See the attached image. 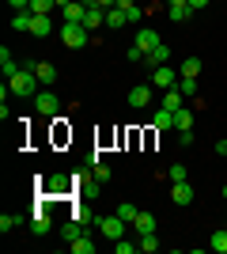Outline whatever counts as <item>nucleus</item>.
I'll use <instances>...</instances> for the list:
<instances>
[{
  "label": "nucleus",
  "instance_id": "1",
  "mask_svg": "<svg viewBox=\"0 0 227 254\" xmlns=\"http://www.w3.org/2000/svg\"><path fill=\"white\" fill-rule=\"evenodd\" d=\"M8 91H11V95H23V99L38 95V76L27 72V68H19L15 76H8Z\"/></svg>",
  "mask_w": 227,
  "mask_h": 254
},
{
  "label": "nucleus",
  "instance_id": "19",
  "mask_svg": "<svg viewBox=\"0 0 227 254\" xmlns=\"http://www.w3.org/2000/svg\"><path fill=\"white\" fill-rule=\"evenodd\" d=\"M182 91H178V87H171V91H163V106H167V110H182Z\"/></svg>",
  "mask_w": 227,
  "mask_h": 254
},
{
  "label": "nucleus",
  "instance_id": "3",
  "mask_svg": "<svg viewBox=\"0 0 227 254\" xmlns=\"http://www.w3.org/2000/svg\"><path fill=\"white\" fill-rule=\"evenodd\" d=\"M125 228H129V224H125V220H121V216H118V212H114V216H98V232H102V235H106V239H110V243H118V239H121V235H125Z\"/></svg>",
  "mask_w": 227,
  "mask_h": 254
},
{
  "label": "nucleus",
  "instance_id": "40",
  "mask_svg": "<svg viewBox=\"0 0 227 254\" xmlns=\"http://www.w3.org/2000/svg\"><path fill=\"white\" fill-rule=\"evenodd\" d=\"M216 152H220V156H227V140H216Z\"/></svg>",
  "mask_w": 227,
  "mask_h": 254
},
{
  "label": "nucleus",
  "instance_id": "41",
  "mask_svg": "<svg viewBox=\"0 0 227 254\" xmlns=\"http://www.w3.org/2000/svg\"><path fill=\"white\" fill-rule=\"evenodd\" d=\"M65 4H68V0H57V8H65Z\"/></svg>",
  "mask_w": 227,
  "mask_h": 254
},
{
  "label": "nucleus",
  "instance_id": "20",
  "mask_svg": "<svg viewBox=\"0 0 227 254\" xmlns=\"http://www.w3.org/2000/svg\"><path fill=\"white\" fill-rule=\"evenodd\" d=\"M167 15H171L174 23H185L189 15H193V8H189V4H171V8H167Z\"/></svg>",
  "mask_w": 227,
  "mask_h": 254
},
{
  "label": "nucleus",
  "instance_id": "6",
  "mask_svg": "<svg viewBox=\"0 0 227 254\" xmlns=\"http://www.w3.org/2000/svg\"><path fill=\"white\" fill-rule=\"evenodd\" d=\"M34 106H38V114L53 118L57 110H61V99H57L53 91H38V95H34Z\"/></svg>",
  "mask_w": 227,
  "mask_h": 254
},
{
  "label": "nucleus",
  "instance_id": "42",
  "mask_svg": "<svg viewBox=\"0 0 227 254\" xmlns=\"http://www.w3.org/2000/svg\"><path fill=\"white\" fill-rule=\"evenodd\" d=\"M224 201H227V182H224Z\"/></svg>",
  "mask_w": 227,
  "mask_h": 254
},
{
  "label": "nucleus",
  "instance_id": "8",
  "mask_svg": "<svg viewBox=\"0 0 227 254\" xmlns=\"http://www.w3.org/2000/svg\"><path fill=\"white\" fill-rule=\"evenodd\" d=\"M151 103V87H133V91H129V106H133V110H144V106H148Z\"/></svg>",
  "mask_w": 227,
  "mask_h": 254
},
{
  "label": "nucleus",
  "instance_id": "22",
  "mask_svg": "<svg viewBox=\"0 0 227 254\" xmlns=\"http://www.w3.org/2000/svg\"><path fill=\"white\" fill-rule=\"evenodd\" d=\"M31 232L34 235H45V232H49V216H45V212H34V216H31Z\"/></svg>",
  "mask_w": 227,
  "mask_h": 254
},
{
  "label": "nucleus",
  "instance_id": "35",
  "mask_svg": "<svg viewBox=\"0 0 227 254\" xmlns=\"http://www.w3.org/2000/svg\"><path fill=\"white\" fill-rule=\"evenodd\" d=\"M121 11L129 15V23H140L144 19V8H140V4H129V8H121Z\"/></svg>",
  "mask_w": 227,
  "mask_h": 254
},
{
  "label": "nucleus",
  "instance_id": "11",
  "mask_svg": "<svg viewBox=\"0 0 227 254\" xmlns=\"http://www.w3.org/2000/svg\"><path fill=\"white\" fill-rule=\"evenodd\" d=\"M133 228H136L140 235H148V232H155V228H159V220H155V212H140V216L133 220Z\"/></svg>",
  "mask_w": 227,
  "mask_h": 254
},
{
  "label": "nucleus",
  "instance_id": "24",
  "mask_svg": "<svg viewBox=\"0 0 227 254\" xmlns=\"http://www.w3.org/2000/svg\"><path fill=\"white\" fill-rule=\"evenodd\" d=\"M178 91H182L185 99H193L197 95V76H182V80H178Z\"/></svg>",
  "mask_w": 227,
  "mask_h": 254
},
{
  "label": "nucleus",
  "instance_id": "32",
  "mask_svg": "<svg viewBox=\"0 0 227 254\" xmlns=\"http://www.w3.org/2000/svg\"><path fill=\"white\" fill-rule=\"evenodd\" d=\"M140 251H159V235H155V232L140 235Z\"/></svg>",
  "mask_w": 227,
  "mask_h": 254
},
{
  "label": "nucleus",
  "instance_id": "13",
  "mask_svg": "<svg viewBox=\"0 0 227 254\" xmlns=\"http://www.w3.org/2000/svg\"><path fill=\"white\" fill-rule=\"evenodd\" d=\"M136 46H140V50H144V57H148V53L155 50V46H159V34H155V31H136Z\"/></svg>",
  "mask_w": 227,
  "mask_h": 254
},
{
  "label": "nucleus",
  "instance_id": "37",
  "mask_svg": "<svg viewBox=\"0 0 227 254\" xmlns=\"http://www.w3.org/2000/svg\"><path fill=\"white\" fill-rule=\"evenodd\" d=\"M91 175H95V182H106V179H110V167H106V163H95V171H91Z\"/></svg>",
  "mask_w": 227,
  "mask_h": 254
},
{
  "label": "nucleus",
  "instance_id": "5",
  "mask_svg": "<svg viewBox=\"0 0 227 254\" xmlns=\"http://www.w3.org/2000/svg\"><path fill=\"white\" fill-rule=\"evenodd\" d=\"M23 68L38 76V84H53V80H57V68H53V64H49V61H27V64H23Z\"/></svg>",
  "mask_w": 227,
  "mask_h": 254
},
{
  "label": "nucleus",
  "instance_id": "4",
  "mask_svg": "<svg viewBox=\"0 0 227 254\" xmlns=\"http://www.w3.org/2000/svg\"><path fill=\"white\" fill-rule=\"evenodd\" d=\"M178 80H182V76L174 72L171 64H159V68L151 72V87H159V91H171V87H178Z\"/></svg>",
  "mask_w": 227,
  "mask_h": 254
},
{
  "label": "nucleus",
  "instance_id": "36",
  "mask_svg": "<svg viewBox=\"0 0 227 254\" xmlns=\"http://www.w3.org/2000/svg\"><path fill=\"white\" fill-rule=\"evenodd\" d=\"M178 144H182V148H193V129H178Z\"/></svg>",
  "mask_w": 227,
  "mask_h": 254
},
{
  "label": "nucleus",
  "instance_id": "26",
  "mask_svg": "<svg viewBox=\"0 0 227 254\" xmlns=\"http://www.w3.org/2000/svg\"><path fill=\"white\" fill-rule=\"evenodd\" d=\"M61 235H65V243H72V239H80V235H84V228H80V220H68L65 228H61Z\"/></svg>",
  "mask_w": 227,
  "mask_h": 254
},
{
  "label": "nucleus",
  "instance_id": "16",
  "mask_svg": "<svg viewBox=\"0 0 227 254\" xmlns=\"http://www.w3.org/2000/svg\"><path fill=\"white\" fill-rule=\"evenodd\" d=\"M53 31V19L49 15H34L31 19V34H38V38H45V34Z\"/></svg>",
  "mask_w": 227,
  "mask_h": 254
},
{
  "label": "nucleus",
  "instance_id": "28",
  "mask_svg": "<svg viewBox=\"0 0 227 254\" xmlns=\"http://www.w3.org/2000/svg\"><path fill=\"white\" fill-rule=\"evenodd\" d=\"M31 11H15V19H11V27H15V31H31Z\"/></svg>",
  "mask_w": 227,
  "mask_h": 254
},
{
  "label": "nucleus",
  "instance_id": "2",
  "mask_svg": "<svg viewBox=\"0 0 227 254\" xmlns=\"http://www.w3.org/2000/svg\"><path fill=\"white\" fill-rule=\"evenodd\" d=\"M61 42H65V50H84L91 42V31L84 23H61Z\"/></svg>",
  "mask_w": 227,
  "mask_h": 254
},
{
  "label": "nucleus",
  "instance_id": "9",
  "mask_svg": "<svg viewBox=\"0 0 227 254\" xmlns=\"http://www.w3.org/2000/svg\"><path fill=\"white\" fill-rule=\"evenodd\" d=\"M171 197H174V205H189V201H193V186H189V182H174Z\"/></svg>",
  "mask_w": 227,
  "mask_h": 254
},
{
  "label": "nucleus",
  "instance_id": "27",
  "mask_svg": "<svg viewBox=\"0 0 227 254\" xmlns=\"http://www.w3.org/2000/svg\"><path fill=\"white\" fill-rule=\"evenodd\" d=\"M118 216H121V220H125V224H133V220H136V216H140V209L125 201V205H118Z\"/></svg>",
  "mask_w": 227,
  "mask_h": 254
},
{
  "label": "nucleus",
  "instance_id": "21",
  "mask_svg": "<svg viewBox=\"0 0 227 254\" xmlns=\"http://www.w3.org/2000/svg\"><path fill=\"white\" fill-rule=\"evenodd\" d=\"M53 8H57V0H31V8H27V11H31V15H49Z\"/></svg>",
  "mask_w": 227,
  "mask_h": 254
},
{
  "label": "nucleus",
  "instance_id": "10",
  "mask_svg": "<svg viewBox=\"0 0 227 254\" xmlns=\"http://www.w3.org/2000/svg\"><path fill=\"white\" fill-rule=\"evenodd\" d=\"M84 27H87V31H98V27H106V11H102V8H87Z\"/></svg>",
  "mask_w": 227,
  "mask_h": 254
},
{
  "label": "nucleus",
  "instance_id": "17",
  "mask_svg": "<svg viewBox=\"0 0 227 254\" xmlns=\"http://www.w3.org/2000/svg\"><path fill=\"white\" fill-rule=\"evenodd\" d=\"M151 126L159 129V133H163V129H174V110H167V106H159V114L151 118Z\"/></svg>",
  "mask_w": 227,
  "mask_h": 254
},
{
  "label": "nucleus",
  "instance_id": "14",
  "mask_svg": "<svg viewBox=\"0 0 227 254\" xmlns=\"http://www.w3.org/2000/svg\"><path fill=\"white\" fill-rule=\"evenodd\" d=\"M19 68H23V64H15V57H11V50H8V46H4V50H0V72H4V76H15V72H19Z\"/></svg>",
  "mask_w": 227,
  "mask_h": 254
},
{
  "label": "nucleus",
  "instance_id": "15",
  "mask_svg": "<svg viewBox=\"0 0 227 254\" xmlns=\"http://www.w3.org/2000/svg\"><path fill=\"white\" fill-rule=\"evenodd\" d=\"M144 61H148L151 68H159V64H167V61H171V50H167V46L159 42V46H155V50L148 53V57H144Z\"/></svg>",
  "mask_w": 227,
  "mask_h": 254
},
{
  "label": "nucleus",
  "instance_id": "34",
  "mask_svg": "<svg viewBox=\"0 0 227 254\" xmlns=\"http://www.w3.org/2000/svg\"><path fill=\"white\" fill-rule=\"evenodd\" d=\"M15 228H19V216L4 212V216H0V232H15Z\"/></svg>",
  "mask_w": 227,
  "mask_h": 254
},
{
  "label": "nucleus",
  "instance_id": "38",
  "mask_svg": "<svg viewBox=\"0 0 227 254\" xmlns=\"http://www.w3.org/2000/svg\"><path fill=\"white\" fill-rule=\"evenodd\" d=\"M8 4H11L15 11H27V8H31V0H8Z\"/></svg>",
  "mask_w": 227,
  "mask_h": 254
},
{
  "label": "nucleus",
  "instance_id": "25",
  "mask_svg": "<svg viewBox=\"0 0 227 254\" xmlns=\"http://www.w3.org/2000/svg\"><path fill=\"white\" fill-rule=\"evenodd\" d=\"M125 23H129V15H125L121 8H110L106 11V27H125Z\"/></svg>",
  "mask_w": 227,
  "mask_h": 254
},
{
  "label": "nucleus",
  "instance_id": "33",
  "mask_svg": "<svg viewBox=\"0 0 227 254\" xmlns=\"http://www.w3.org/2000/svg\"><path fill=\"white\" fill-rule=\"evenodd\" d=\"M114 251H118V254H133V251H140V243H129V239L121 235L118 243H114Z\"/></svg>",
  "mask_w": 227,
  "mask_h": 254
},
{
  "label": "nucleus",
  "instance_id": "31",
  "mask_svg": "<svg viewBox=\"0 0 227 254\" xmlns=\"http://www.w3.org/2000/svg\"><path fill=\"white\" fill-rule=\"evenodd\" d=\"M167 179H171V182H185V179H189V171H185L182 163H174V167L167 171Z\"/></svg>",
  "mask_w": 227,
  "mask_h": 254
},
{
  "label": "nucleus",
  "instance_id": "30",
  "mask_svg": "<svg viewBox=\"0 0 227 254\" xmlns=\"http://www.w3.org/2000/svg\"><path fill=\"white\" fill-rule=\"evenodd\" d=\"M197 72H201V61H197V57L182 61V68H178V76H197Z\"/></svg>",
  "mask_w": 227,
  "mask_h": 254
},
{
  "label": "nucleus",
  "instance_id": "23",
  "mask_svg": "<svg viewBox=\"0 0 227 254\" xmlns=\"http://www.w3.org/2000/svg\"><path fill=\"white\" fill-rule=\"evenodd\" d=\"M174 129H193V114H189V110H174Z\"/></svg>",
  "mask_w": 227,
  "mask_h": 254
},
{
  "label": "nucleus",
  "instance_id": "18",
  "mask_svg": "<svg viewBox=\"0 0 227 254\" xmlns=\"http://www.w3.org/2000/svg\"><path fill=\"white\" fill-rule=\"evenodd\" d=\"M68 251H72V254H95L98 243H91L87 235H80V239H72V243H68Z\"/></svg>",
  "mask_w": 227,
  "mask_h": 254
},
{
  "label": "nucleus",
  "instance_id": "39",
  "mask_svg": "<svg viewBox=\"0 0 227 254\" xmlns=\"http://www.w3.org/2000/svg\"><path fill=\"white\" fill-rule=\"evenodd\" d=\"M189 8H193V11H201V8H208V0H189Z\"/></svg>",
  "mask_w": 227,
  "mask_h": 254
},
{
  "label": "nucleus",
  "instance_id": "7",
  "mask_svg": "<svg viewBox=\"0 0 227 254\" xmlns=\"http://www.w3.org/2000/svg\"><path fill=\"white\" fill-rule=\"evenodd\" d=\"M61 15H65V23H84L87 8H84V4H80V0H68L65 8H61Z\"/></svg>",
  "mask_w": 227,
  "mask_h": 254
},
{
  "label": "nucleus",
  "instance_id": "12",
  "mask_svg": "<svg viewBox=\"0 0 227 254\" xmlns=\"http://www.w3.org/2000/svg\"><path fill=\"white\" fill-rule=\"evenodd\" d=\"M68 190H72V182L65 175H49L45 179V193H68Z\"/></svg>",
  "mask_w": 227,
  "mask_h": 254
},
{
  "label": "nucleus",
  "instance_id": "29",
  "mask_svg": "<svg viewBox=\"0 0 227 254\" xmlns=\"http://www.w3.org/2000/svg\"><path fill=\"white\" fill-rule=\"evenodd\" d=\"M208 247H212L216 254H227V232H216L212 239H208Z\"/></svg>",
  "mask_w": 227,
  "mask_h": 254
}]
</instances>
